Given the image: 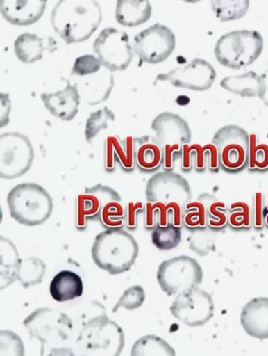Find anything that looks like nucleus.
<instances>
[{"instance_id":"nucleus-23","label":"nucleus","mask_w":268,"mask_h":356,"mask_svg":"<svg viewBox=\"0 0 268 356\" xmlns=\"http://www.w3.org/2000/svg\"><path fill=\"white\" fill-rule=\"evenodd\" d=\"M134 155L137 168L142 173H153L164 163V152L154 136L145 135L134 138Z\"/></svg>"},{"instance_id":"nucleus-8","label":"nucleus","mask_w":268,"mask_h":356,"mask_svg":"<svg viewBox=\"0 0 268 356\" xmlns=\"http://www.w3.org/2000/svg\"><path fill=\"white\" fill-rule=\"evenodd\" d=\"M151 129L164 152V169L172 171L176 160L181 159L183 145L192 144V129L183 118L171 112L155 117Z\"/></svg>"},{"instance_id":"nucleus-37","label":"nucleus","mask_w":268,"mask_h":356,"mask_svg":"<svg viewBox=\"0 0 268 356\" xmlns=\"http://www.w3.org/2000/svg\"><path fill=\"white\" fill-rule=\"evenodd\" d=\"M146 300L145 290L140 286H134L125 290L120 299L112 308V312L116 313L124 307L127 311L139 309Z\"/></svg>"},{"instance_id":"nucleus-1","label":"nucleus","mask_w":268,"mask_h":356,"mask_svg":"<svg viewBox=\"0 0 268 356\" xmlns=\"http://www.w3.org/2000/svg\"><path fill=\"white\" fill-rule=\"evenodd\" d=\"M125 215L120 194L102 184L85 188L76 198V228L80 231L87 229L88 222H99L106 229H123Z\"/></svg>"},{"instance_id":"nucleus-30","label":"nucleus","mask_w":268,"mask_h":356,"mask_svg":"<svg viewBox=\"0 0 268 356\" xmlns=\"http://www.w3.org/2000/svg\"><path fill=\"white\" fill-rule=\"evenodd\" d=\"M195 200L190 201L184 207L183 222L188 229H203L208 228L207 202L205 194Z\"/></svg>"},{"instance_id":"nucleus-18","label":"nucleus","mask_w":268,"mask_h":356,"mask_svg":"<svg viewBox=\"0 0 268 356\" xmlns=\"http://www.w3.org/2000/svg\"><path fill=\"white\" fill-rule=\"evenodd\" d=\"M46 0L38 1H0V10L6 21L12 25L28 26L37 22L44 15L47 8Z\"/></svg>"},{"instance_id":"nucleus-10","label":"nucleus","mask_w":268,"mask_h":356,"mask_svg":"<svg viewBox=\"0 0 268 356\" xmlns=\"http://www.w3.org/2000/svg\"><path fill=\"white\" fill-rule=\"evenodd\" d=\"M249 134L237 124H227L217 130L212 139L219 159L220 168L227 173H238L247 168Z\"/></svg>"},{"instance_id":"nucleus-7","label":"nucleus","mask_w":268,"mask_h":356,"mask_svg":"<svg viewBox=\"0 0 268 356\" xmlns=\"http://www.w3.org/2000/svg\"><path fill=\"white\" fill-rule=\"evenodd\" d=\"M124 341L120 325L104 312L83 324L76 346L83 355H120Z\"/></svg>"},{"instance_id":"nucleus-45","label":"nucleus","mask_w":268,"mask_h":356,"mask_svg":"<svg viewBox=\"0 0 268 356\" xmlns=\"http://www.w3.org/2000/svg\"><path fill=\"white\" fill-rule=\"evenodd\" d=\"M259 98L268 108V68L261 75V90Z\"/></svg>"},{"instance_id":"nucleus-11","label":"nucleus","mask_w":268,"mask_h":356,"mask_svg":"<svg viewBox=\"0 0 268 356\" xmlns=\"http://www.w3.org/2000/svg\"><path fill=\"white\" fill-rule=\"evenodd\" d=\"M34 158V148L27 136L17 132L0 136V177L3 179H16L26 175Z\"/></svg>"},{"instance_id":"nucleus-27","label":"nucleus","mask_w":268,"mask_h":356,"mask_svg":"<svg viewBox=\"0 0 268 356\" xmlns=\"http://www.w3.org/2000/svg\"><path fill=\"white\" fill-rule=\"evenodd\" d=\"M0 287L3 289L17 280L22 259L14 243L3 236L0 237Z\"/></svg>"},{"instance_id":"nucleus-14","label":"nucleus","mask_w":268,"mask_h":356,"mask_svg":"<svg viewBox=\"0 0 268 356\" xmlns=\"http://www.w3.org/2000/svg\"><path fill=\"white\" fill-rule=\"evenodd\" d=\"M215 305L212 296L199 286L178 294L170 312L178 321L195 328L203 326L213 318Z\"/></svg>"},{"instance_id":"nucleus-43","label":"nucleus","mask_w":268,"mask_h":356,"mask_svg":"<svg viewBox=\"0 0 268 356\" xmlns=\"http://www.w3.org/2000/svg\"><path fill=\"white\" fill-rule=\"evenodd\" d=\"M144 216V227L146 230H153L159 223L160 209L158 204L146 202Z\"/></svg>"},{"instance_id":"nucleus-13","label":"nucleus","mask_w":268,"mask_h":356,"mask_svg":"<svg viewBox=\"0 0 268 356\" xmlns=\"http://www.w3.org/2000/svg\"><path fill=\"white\" fill-rule=\"evenodd\" d=\"M95 54L103 66L112 72L127 70L135 56L127 33L115 28H106L93 44Z\"/></svg>"},{"instance_id":"nucleus-28","label":"nucleus","mask_w":268,"mask_h":356,"mask_svg":"<svg viewBox=\"0 0 268 356\" xmlns=\"http://www.w3.org/2000/svg\"><path fill=\"white\" fill-rule=\"evenodd\" d=\"M45 272L46 264L40 258L29 257L22 259L17 280L21 283L23 288L28 289L43 282Z\"/></svg>"},{"instance_id":"nucleus-42","label":"nucleus","mask_w":268,"mask_h":356,"mask_svg":"<svg viewBox=\"0 0 268 356\" xmlns=\"http://www.w3.org/2000/svg\"><path fill=\"white\" fill-rule=\"evenodd\" d=\"M203 229H199V237L194 234L190 242V248L200 254H207L211 250V241H208L211 238L207 236L208 234L205 237V234L202 233Z\"/></svg>"},{"instance_id":"nucleus-12","label":"nucleus","mask_w":268,"mask_h":356,"mask_svg":"<svg viewBox=\"0 0 268 356\" xmlns=\"http://www.w3.org/2000/svg\"><path fill=\"white\" fill-rule=\"evenodd\" d=\"M145 193L146 202L166 207L184 209L192 200L188 181L174 171L165 170L153 175L147 181Z\"/></svg>"},{"instance_id":"nucleus-31","label":"nucleus","mask_w":268,"mask_h":356,"mask_svg":"<svg viewBox=\"0 0 268 356\" xmlns=\"http://www.w3.org/2000/svg\"><path fill=\"white\" fill-rule=\"evenodd\" d=\"M153 245L160 251H170L181 244L182 228L176 227L171 222L167 225H158L152 230Z\"/></svg>"},{"instance_id":"nucleus-38","label":"nucleus","mask_w":268,"mask_h":356,"mask_svg":"<svg viewBox=\"0 0 268 356\" xmlns=\"http://www.w3.org/2000/svg\"><path fill=\"white\" fill-rule=\"evenodd\" d=\"M0 354L1 355H24L25 350L21 338L10 330L0 333Z\"/></svg>"},{"instance_id":"nucleus-2","label":"nucleus","mask_w":268,"mask_h":356,"mask_svg":"<svg viewBox=\"0 0 268 356\" xmlns=\"http://www.w3.org/2000/svg\"><path fill=\"white\" fill-rule=\"evenodd\" d=\"M51 25L67 44L85 42L103 22V11L97 1L62 0L53 8Z\"/></svg>"},{"instance_id":"nucleus-22","label":"nucleus","mask_w":268,"mask_h":356,"mask_svg":"<svg viewBox=\"0 0 268 356\" xmlns=\"http://www.w3.org/2000/svg\"><path fill=\"white\" fill-rule=\"evenodd\" d=\"M58 50L55 38H40L33 33H23L15 42V52L19 60L23 63L32 64L41 60L46 51L51 53Z\"/></svg>"},{"instance_id":"nucleus-5","label":"nucleus","mask_w":268,"mask_h":356,"mask_svg":"<svg viewBox=\"0 0 268 356\" xmlns=\"http://www.w3.org/2000/svg\"><path fill=\"white\" fill-rule=\"evenodd\" d=\"M7 201L10 217L27 227L45 223L53 210L51 195L37 183L17 185L10 190Z\"/></svg>"},{"instance_id":"nucleus-39","label":"nucleus","mask_w":268,"mask_h":356,"mask_svg":"<svg viewBox=\"0 0 268 356\" xmlns=\"http://www.w3.org/2000/svg\"><path fill=\"white\" fill-rule=\"evenodd\" d=\"M103 65L99 59L92 55H85L77 58L72 69V74L85 76L97 73Z\"/></svg>"},{"instance_id":"nucleus-41","label":"nucleus","mask_w":268,"mask_h":356,"mask_svg":"<svg viewBox=\"0 0 268 356\" xmlns=\"http://www.w3.org/2000/svg\"><path fill=\"white\" fill-rule=\"evenodd\" d=\"M146 204L128 203L126 206V215H125V227L130 231H135L138 225V216L144 213Z\"/></svg>"},{"instance_id":"nucleus-9","label":"nucleus","mask_w":268,"mask_h":356,"mask_svg":"<svg viewBox=\"0 0 268 356\" xmlns=\"http://www.w3.org/2000/svg\"><path fill=\"white\" fill-rule=\"evenodd\" d=\"M204 273L194 258L180 256L165 260L160 264L157 280L160 289L171 296L180 294L190 288L200 286Z\"/></svg>"},{"instance_id":"nucleus-16","label":"nucleus","mask_w":268,"mask_h":356,"mask_svg":"<svg viewBox=\"0 0 268 356\" xmlns=\"http://www.w3.org/2000/svg\"><path fill=\"white\" fill-rule=\"evenodd\" d=\"M217 79L216 70L205 59L194 58L185 66L168 73L160 74L156 81H169L176 88L194 92H205L211 88Z\"/></svg>"},{"instance_id":"nucleus-34","label":"nucleus","mask_w":268,"mask_h":356,"mask_svg":"<svg viewBox=\"0 0 268 356\" xmlns=\"http://www.w3.org/2000/svg\"><path fill=\"white\" fill-rule=\"evenodd\" d=\"M205 197L207 202L208 227L213 230L224 229L228 224L229 207L210 194H205Z\"/></svg>"},{"instance_id":"nucleus-17","label":"nucleus","mask_w":268,"mask_h":356,"mask_svg":"<svg viewBox=\"0 0 268 356\" xmlns=\"http://www.w3.org/2000/svg\"><path fill=\"white\" fill-rule=\"evenodd\" d=\"M67 85L62 90L53 93H42L40 98L45 108L53 116L64 122L72 121L78 114L81 95L77 84Z\"/></svg>"},{"instance_id":"nucleus-44","label":"nucleus","mask_w":268,"mask_h":356,"mask_svg":"<svg viewBox=\"0 0 268 356\" xmlns=\"http://www.w3.org/2000/svg\"><path fill=\"white\" fill-rule=\"evenodd\" d=\"M0 101H1V115H0V127L8 126L10 121V113L11 111V101L10 95L0 93Z\"/></svg>"},{"instance_id":"nucleus-3","label":"nucleus","mask_w":268,"mask_h":356,"mask_svg":"<svg viewBox=\"0 0 268 356\" xmlns=\"http://www.w3.org/2000/svg\"><path fill=\"white\" fill-rule=\"evenodd\" d=\"M31 338L40 342L41 355H74L64 345L73 336L74 324L67 314L49 307L34 311L23 321Z\"/></svg>"},{"instance_id":"nucleus-19","label":"nucleus","mask_w":268,"mask_h":356,"mask_svg":"<svg viewBox=\"0 0 268 356\" xmlns=\"http://www.w3.org/2000/svg\"><path fill=\"white\" fill-rule=\"evenodd\" d=\"M194 167L196 171H204L208 168L214 173L220 168L217 148L212 142L206 145L199 144L185 145L183 147L181 156V169L189 172Z\"/></svg>"},{"instance_id":"nucleus-29","label":"nucleus","mask_w":268,"mask_h":356,"mask_svg":"<svg viewBox=\"0 0 268 356\" xmlns=\"http://www.w3.org/2000/svg\"><path fill=\"white\" fill-rule=\"evenodd\" d=\"M131 355H176V353L162 338L156 335H146L136 341Z\"/></svg>"},{"instance_id":"nucleus-15","label":"nucleus","mask_w":268,"mask_h":356,"mask_svg":"<svg viewBox=\"0 0 268 356\" xmlns=\"http://www.w3.org/2000/svg\"><path fill=\"white\" fill-rule=\"evenodd\" d=\"M176 46V35L171 29L157 23L135 35L133 50L141 63L157 65L169 58Z\"/></svg>"},{"instance_id":"nucleus-35","label":"nucleus","mask_w":268,"mask_h":356,"mask_svg":"<svg viewBox=\"0 0 268 356\" xmlns=\"http://www.w3.org/2000/svg\"><path fill=\"white\" fill-rule=\"evenodd\" d=\"M247 168L251 171L268 170V145L259 143L257 134L249 135V152Z\"/></svg>"},{"instance_id":"nucleus-4","label":"nucleus","mask_w":268,"mask_h":356,"mask_svg":"<svg viewBox=\"0 0 268 356\" xmlns=\"http://www.w3.org/2000/svg\"><path fill=\"white\" fill-rule=\"evenodd\" d=\"M139 252L138 243L123 229H106L99 233L92 248L94 263L111 275H122L132 269Z\"/></svg>"},{"instance_id":"nucleus-36","label":"nucleus","mask_w":268,"mask_h":356,"mask_svg":"<svg viewBox=\"0 0 268 356\" xmlns=\"http://www.w3.org/2000/svg\"><path fill=\"white\" fill-rule=\"evenodd\" d=\"M228 225L235 229H249L253 225L252 210L245 202H235L229 206Z\"/></svg>"},{"instance_id":"nucleus-26","label":"nucleus","mask_w":268,"mask_h":356,"mask_svg":"<svg viewBox=\"0 0 268 356\" xmlns=\"http://www.w3.org/2000/svg\"><path fill=\"white\" fill-rule=\"evenodd\" d=\"M220 86L232 94L241 97H259L261 90V75L253 70L240 74L226 76Z\"/></svg>"},{"instance_id":"nucleus-32","label":"nucleus","mask_w":268,"mask_h":356,"mask_svg":"<svg viewBox=\"0 0 268 356\" xmlns=\"http://www.w3.org/2000/svg\"><path fill=\"white\" fill-rule=\"evenodd\" d=\"M214 13L220 22L240 20L247 14L250 3L249 0L243 1H211Z\"/></svg>"},{"instance_id":"nucleus-21","label":"nucleus","mask_w":268,"mask_h":356,"mask_svg":"<svg viewBox=\"0 0 268 356\" xmlns=\"http://www.w3.org/2000/svg\"><path fill=\"white\" fill-rule=\"evenodd\" d=\"M120 163L125 172H133L135 162L134 155V138L128 136L124 140L119 136H110L105 141V169L112 172L115 170V163Z\"/></svg>"},{"instance_id":"nucleus-33","label":"nucleus","mask_w":268,"mask_h":356,"mask_svg":"<svg viewBox=\"0 0 268 356\" xmlns=\"http://www.w3.org/2000/svg\"><path fill=\"white\" fill-rule=\"evenodd\" d=\"M115 121V114L107 106L91 113L85 126V138L88 144L92 145L93 140L110 124Z\"/></svg>"},{"instance_id":"nucleus-40","label":"nucleus","mask_w":268,"mask_h":356,"mask_svg":"<svg viewBox=\"0 0 268 356\" xmlns=\"http://www.w3.org/2000/svg\"><path fill=\"white\" fill-rule=\"evenodd\" d=\"M265 195L260 192L254 193L253 199V225L255 229H261L265 227Z\"/></svg>"},{"instance_id":"nucleus-25","label":"nucleus","mask_w":268,"mask_h":356,"mask_svg":"<svg viewBox=\"0 0 268 356\" xmlns=\"http://www.w3.org/2000/svg\"><path fill=\"white\" fill-rule=\"evenodd\" d=\"M83 293L82 278L74 271L62 270L58 273L50 284L52 298L59 302L79 298Z\"/></svg>"},{"instance_id":"nucleus-20","label":"nucleus","mask_w":268,"mask_h":356,"mask_svg":"<svg viewBox=\"0 0 268 356\" xmlns=\"http://www.w3.org/2000/svg\"><path fill=\"white\" fill-rule=\"evenodd\" d=\"M241 325L246 333L260 340L268 338V298H258L243 307Z\"/></svg>"},{"instance_id":"nucleus-6","label":"nucleus","mask_w":268,"mask_h":356,"mask_svg":"<svg viewBox=\"0 0 268 356\" xmlns=\"http://www.w3.org/2000/svg\"><path fill=\"white\" fill-rule=\"evenodd\" d=\"M265 41L257 31H235L220 37L214 49L217 60L222 66L240 70L251 66L263 52Z\"/></svg>"},{"instance_id":"nucleus-46","label":"nucleus","mask_w":268,"mask_h":356,"mask_svg":"<svg viewBox=\"0 0 268 356\" xmlns=\"http://www.w3.org/2000/svg\"><path fill=\"white\" fill-rule=\"evenodd\" d=\"M265 224L266 227L268 228V204L265 207Z\"/></svg>"},{"instance_id":"nucleus-24","label":"nucleus","mask_w":268,"mask_h":356,"mask_svg":"<svg viewBox=\"0 0 268 356\" xmlns=\"http://www.w3.org/2000/svg\"><path fill=\"white\" fill-rule=\"evenodd\" d=\"M152 11V5L148 0H118L115 17L120 25L133 28L150 20Z\"/></svg>"}]
</instances>
